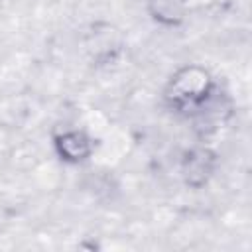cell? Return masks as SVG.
<instances>
[{
	"mask_svg": "<svg viewBox=\"0 0 252 252\" xmlns=\"http://www.w3.org/2000/svg\"><path fill=\"white\" fill-rule=\"evenodd\" d=\"M217 91L219 83L207 67L199 63H185L165 81L161 100L173 114L191 118L213 98Z\"/></svg>",
	"mask_w": 252,
	"mask_h": 252,
	"instance_id": "6da1fadb",
	"label": "cell"
},
{
	"mask_svg": "<svg viewBox=\"0 0 252 252\" xmlns=\"http://www.w3.org/2000/svg\"><path fill=\"white\" fill-rule=\"evenodd\" d=\"M220 163L219 154L209 146H193L189 148L179 161V175L185 187L189 189H203L213 175L217 173Z\"/></svg>",
	"mask_w": 252,
	"mask_h": 252,
	"instance_id": "7a4b0ae2",
	"label": "cell"
},
{
	"mask_svg": "<svg viewBox=\"0 0 252 252\" xmlns=\"http://www.w3.org/2000/svg\"><path fill=\"white\" fill-rule=\"evenodd\" d=\"M55 156L67 165H83L94 154V140L81 128H67L55 132L51 138Z\"/></svg>",
	"mask_w": 252,
	"mask_h": 252,
	"instance_id": "3957f363",
	"label": "cell"
},
{
	"mask_svg": "<svg viewBox=\"0 0 252 252\" xmlns=\"http://www.w3.org/2000/svg\"><path fill=\"white\" fill-rule=\"evenodd\" d=\"M146 14L161 28H179L187 20L189 0H144Z\"/></svg>",
	"mask_w": 252,
	"mask_h": 252,
	"instance_id": "277c9868",
	"label": "cell"
},
{
	"mask_svg": "<svg viewBox=\"0 0 252 252\" xmlns=\"http://www.w3.org/2000/svg\"><path fill=\"white\" fill-rule=\"evenodd\" d=\"M2 6H4V0H0V10H2Z\"/></svg>",
	"mask_w": 252,
	"mask_h": 252,
	"instance_id": "5b68a950",
	"label": "cell"
}]
</instances>
